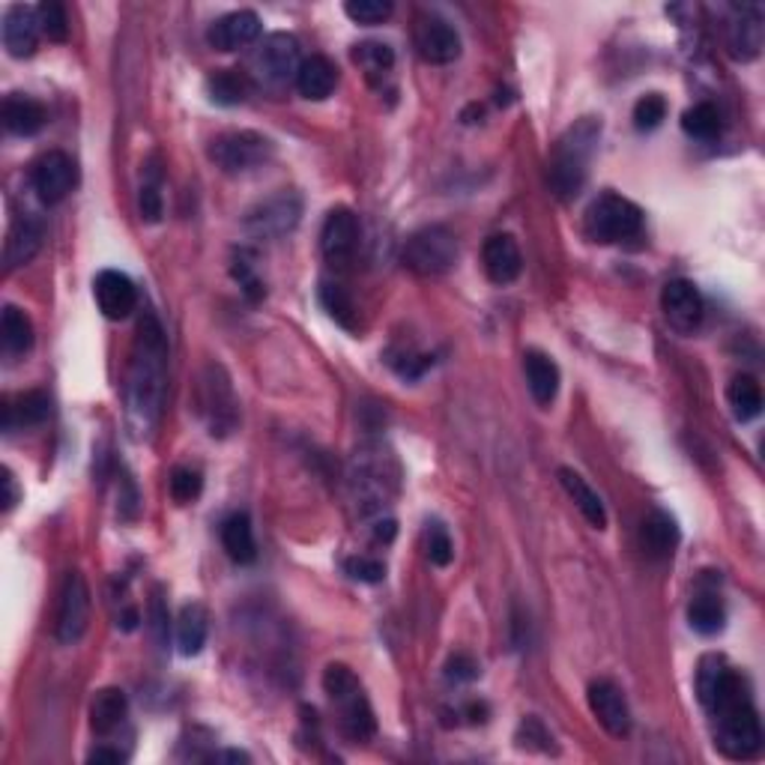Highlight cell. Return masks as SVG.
I'll list each match as a JSON object with an SVG mask.
<instances>
[{"mask_svg": "<svg viewBox=\"0 0 765 765\" xmlns=\"http://www.w3.org/2000/svg\"><path fill=\"white\" fill-rule=\"evenodd\" d=\"M149 619H153V634H156V640L165 643V640H168V610H165L162 596H153V601H149Z\"/></svg>", "mask_w": 765, "mask_h": 765, "instance_id": "c3c4849f", "label": "cell"}, {"mask_svg": "<svg viewBox=\"0 0 765 765\" xmlns=\"http://www.w3.org/2000/svg\"><path fill=\"white\" fill-rule=\"evenodd\" d=\"M589 709L596 714V721L605 727L607 733L617 735V739H625L631 733V709H628L625 694L619 685H613L610 679H598L589 685Z\"/></svg>", "mask_w": 765, "mask_h": 765, "instance_id": "9a60e30c", "label": "cell"}, {"mask_svg": "<svg viewBox=\"0 0 765 765\" xmlns=\"http://www.w3.org/2000/svg\"><path fill=\"white\" fill-rule=\"evenodd\" d=\"M640 542H643V551L648 556L667 559L676 551V544H679V526H676V521L669 518L667 511H652L646 521H643Z\"/></svg>", "mask_w": 765, "mask_h": 765, "instance_id": "1f68e13d", "label": "cell"}, {"mask_svg": "<svg viewBox=\"0 0 765 765\" xmlns=\"http://www.w3.org/2000/svg\"><path fill=\"white\" fill-rule=\"evenodd\" d=\"M276 156L273 141L264 138L260 132H224L210 144V159L215 168L224 174H248V170L264 168L266 162Z\"/></svg>", "mask_w": 765, "mask_h": 765, "instance_id": "52a82bcc", "label": "cell"}, {"mask_svg": "<svg viewBox=\"0 0 765 765\" xmlns=\"http://www.w3.org/2000/svg\"><path fill=\"white\" fill-rule=\"evenodd\" d=\"M207 93L213 99L215 106L234 108L243 106L248 93H252V78L240 69H215L210 78H207Z\"/></svg>", "mask_w": 765, "mask_h": 765, "instance_id": "d6a6232c", "label": "cell"}, {"mask_svg": "<svg viewBox=\"0 0 765 765\" xmlns=\"http://www.w3.org/2000/svg\"><path fill=\"white\" fill-rule=\"evenodd\" d=\"M198 410H201L203 422L210 428L213 436L231 434L240 422V404H236L234 386L228 380L222 365H210L201 377V389H198Z\"/></svg>", "mask_w": 765, "mask_h": 765, "instance_id": "ba28073f", "label": "cell"}, {"mask_svg": "<svg viewBox=\"0 0 765 765\" xmlns=\"http://www.w3.org/2000/svg\"><path fill=\"white\" fill-rule=\"evenodd\" d=\"M640 228H643V213L637 203L613 191L589 203L584 219V231L592 243H622L637 236Z\"/></svg>", "mask_w": 765, "mask_h": 765, "instance_id": "5b68a950", "label": "cell"}, {"mask_svg": "<svg viewBox=\"0 0 765 765\" xmlns=\"http://www.w3.org/2000/svg\"><path fill=\"white\" fill-rule=\"evenodd\" d=\"M425 553H428V559H431V565H436V568H446V565L452 563V556H455V544H452V539H448L446 526H440V523H428Z\"/></svg>", "mask_w": 765, "mask_h": 765, "instance_id": "ee69618b", "label": "cell"}, {"mask_svg": "<svg viewBox=\"0 0 765 765\" xmlns=\"http://www.w3.org/2000/svg\"><path fill=\"white\" fill-rule=\"evenodd\" d=\"M222 547L240 565H248L257 559L255 530H252V521H248L245 511H236L222 523Z\"/></svg>", "mask_w": 765, "mask_h": 765, "instance_id": "f546056e", "label": "cell"}, {"mask_svg": "<svg viewBox=\"0 0 765 765\" xmlns=\"http://www.w3.org/2000/svg\"><path fill=\"white\" fill-rule=\"evenodd\" d=\"M344 572H347L351 580H359V584H380L382 577H386V568L374 556H351L344 563Z\"/></svg>", "mask_w": 765, "mask_h": 765, "instance_id": "f6af8a7d", "label": "cell"}, {"mask_svg": "<svg viewBox=\"0 0 765 765\" xmlns=\"http://www.w3.org/2000/svg\"><path fill=\"white\" fill-rule=\"evenodd\" d=\"M0 485H3V511H12L15 509V502H19V485H15V476H12L10 469H3V478H0Z\"/></svg>", "mask_w": 765, "mask_h": 765, "instance_id": "681fc988", "label": "cell"}, {"mask_svg": "<svg viewBox=\"0 0 765 765\" xmlns=\"http://www.w3.org/2000/svg\"><path fill=\"white\" fill-rule=\"evenodd\" d=\"M87 760H90V763H123L126 756L120 754V751H111V747H96Z\"/></svg>", "mask_w": 765, "mask_h": 765, "instance_id": "f907efd6", "label": "cell"}, {"mask_svg": "<svg viewBox=\"0 0 765 765\" xmlns=\"http://www.w3.org/2000/svg\"><path fill=\"white\" fill-rule=\"evenodd\" d=\"M168 490H170V500L177 502V506H189V502H195L198 497H201V490H203L201 473L191 467H177L174 473H170Z\"/></svg>", "mask_w": 765, "mask_h": 765, "instance_id": "ab89813d", "label": "cell"}, {"mask_svg": "<svg viewBox=\"0 0 765 765\" xmlns=\"http://www.w3.org/2000/svg\"><path fill=\"white\" fill-rule=\"evenodd\" d=\"M744 691L742 676L735 673L727 658L721 655H706L700 661V669H697V697H700L702 709L712 714L721 702H727L730 697Z\"/></svg>", "mask_w": 765, "mask_h": 765, "instance_id": "4fadbf2b", "label": "cell"}, {"mask_svg": "<svg viewBox=\"0 0 765 765\" xmlns=\"http://www.w3.org/2000/svg\"><path fill=\"white\" fill-rule=\"evenodd\" d=\"M93 297L108 320H126L138 309V287L118 269H102L93 281Z\"/></svg>", "mask_w": 765, "mask_h": 765, "instance_id": "2e32d148", "label": "cell"}, {"mask_svg": "<svg viewBox=\"0 0 765 765\" xmlns=\"http://www.w3.org/2000/svg\"><path fill=\"white\" fill-rule=\"evenodd\" d=\"M664 120H667V99L661 93L640 96L637 106H634V126H637L640 132H652V129H658Z\"/></svg>", "mask_w": 765, "mask_h": 765, "instance_id": "b9f144b4", "label": "cell"}, {"mask_svg": "<svg viewBox=\"0 0 765 765\" xmlns=\"http://www.w3.org/2000/svg\"><path fill=\"white\" fill-rule=\"evenodd\" d=\"M598 141H601V120L596 118L577 120L563 138L556 141L551 162H547V182L559 201H572L580 195Z\"/></svg>", "mask_w": 765, "mask_h": 765, "instance_id": "7a4b0ae2", "label": "cell"}, {"mask_svg": "<svg viewBox=\"0 0 765 765\" xmlns=\"http://www.w3.org/2000/svg\"><path fill=\"white\" fill-rule=\"evenodd\" d=\"M43 248V224L33 219H19L12 224L7 234V245H3V264L7 273L19 269V266L31 264L36 252Z\"/></svg>", "mask_w": 765, "mask_h": 765, "instance_id": "d4e9b609", "label": "cell"}, {"mask_svg": "<svg viewBox=\"0 0 765 765\" xmlns=\"http://www.w3.org/2000/svg\"><path fill=\"white\" fill-rule=\"evenodd\" d=\"M45 108L33 96L10 93L3 99V126L19 138H31L45 126Z\"/></svg>", "mask_w": 765, "mask_h": 765, "instance_id": "603a6c76", "label": "cell"}, {"mask_svg": "<svg viewBox=\"0 0 765 765\" xmlns=\"http://www.w3.org/2000/svg\"><path fill=\"white\" fill-rule=\"evenodd\" d=\"M257 36H260V15L252 10L228 12L207 31V40L219 52H236L243 45L255 43Z\"/></svg>", "mask_w": 765, "mask_h": 765, "instance_id": "44dd1931", "label": "cell"}, {"mask_svg": "<svg viewBox=\"0 0 765 765\" xmlns=\"http://www.w3.org/2000/svg\"><path fill=\"white\" fill-rule=\"evenodd\" d=\"M213 760H228V763H248V754H240V751H224V754H215Z\"/></svg>", "mask_w": 765, "mask_h": 765, "instance_id": "816d5d0a", "label": "cell"}, {"mask_svg": "<svg viewBox=\"0 0 765 765\" xmlns=\"http://www.w3.org/2000/svg\"><path fill=\"white\" fill-rule=\"evenodd\" d=\"M335 85H339V69H335V64H332L330 57L311 54L309 60H302V66H299L297 73V90L306 96V99L320 102V99L332 96Z\"/></svg>", "mask_w": 765, "mask_h": 765, "instance_id": "484cf974", "label": "cell"}, {"mask_svg": "<svg viewBox=\"0 0 765 765\" xmlns=\"http://www.w3.org/2000/svg\"><path fill=\"white\" fill-rule=\"evenodd\" d=\"M87 622H90V589L81 572H69L60 589V605H57V640L64 646H75L85 637Z\"/></svg>", "mask_w": 765, "mask_h": 765, "instance_id": "30bf717a", "label": "cell"}, {"mask_svg": "<svg viewBox=\"0 0 765 765\" xmlns=\"http://www.w3.org/2000/svg\"><path fill=\"white\" fill-rule=\"evenodd\" d=\"M33 191L40 195V201L54 207L60 203L75 189L78 182V170H75V162L66 156L64 149H48L45 156L36 159L31 170Z\"/></svg>", "mask_w": 765, "mask_h": 765, "instance_id": "7c38bea8", "label": "cell"}, {"mask_svg": "<svg viewBox=\"0 0 765 765\" xmlns=\"http://www.w3.org/2000/svg\"><path fill=\"white\" fill-rule=\"evenodd\" d=\"M36 12H40V27H43V33L52 43H66L69 40V19H66L64 3L45 0V3L36 7Z\"/></svg>", "mask_w": 765, "mask_h": 765, "instance_id": "60d3db41", "label": "cell"}, {"mask_svg": "<svg viewBox=\"0 0 765 765\" xmlns=\"http://www.w3.org/2000/svg\"><path fill=\"white\" fill-rule=\"evenodd\" d=\"M727 401H730L735 422H751V419L763 413V389L747 374L733 377V382L727 386Z\"/></svg>", "mask_w": 765, "mask_h": 765, "instance_id": "836d02e7", "label": "cell"}, {"mask_svg": "<svg viewBox=\"0 0 765 765\" xmlns=\"http://www.w3.org/2000/svg\"><path fill=\"white\" fill-rule=\"evenodd\" d=\"M681 129H685V135H691L697 141H712L721 132V118H718L714 106L697 102L681 114Z\"/></svg>", "mask_w": 765, "mask_h": 765, "instance_id": "74e56055", "label": "cell"}, {"mask_svg": "<svg viewBox=\"0 0 765 765\" xmlns=\"http://www.w3.org/2000/svg\"><path fill=\"white\" fill-rule=\"evenodd\" d=\"M727 45L735 60H754L763 48V7L747 3L735 10V19L727 31Z\"/></svg>", "mask_w": 765, "mask_h": 765, "instance_id": "7402d4cb", "label": "cell"}, {"mask_svg": "<svg viewBox=\"0 0 765 765\" xmlns=\"http://www.w3.org/2000/svg\"><path fill=\"white\" fill-rule=\"evenodd\" d=\"M481 266L494 285H511L518 281L523 269V257H521V245L511 234H494L488 236V243L481 248Z\"/></svg>", "mask_w": 765, "mask_h": 765, "instance_id": "ffe728a7", "label": "cell"}, {"mask_svg": "<svg viewBox=\"0 0 765 765\" xmlns=\"http://www.w3.org/2000/svg\"><path fill=\"white\" fill-rule=\"evenodd\" d=\"M299 66H302V60H299V43L297 36H290V33H269L255 54L257 75L273 87L287 85L290 78L297 81Z\"/></svg>", "mask_w": 765, "mask_h": 765, "instance_id": "8fae6325", "label": "cell"}, {"mask_svg": "<svg viewBox=\"0 0 765 765\" xmlns=\"http://www.w3.org/2000/svg\"><path fill=\"white\" fill-rule=\"evenodd\" d=\"M661 311L676 332H694L702 323V297L688 278H673L661 290Z\"/></svg>", "mask_w": 765, "mask_h": 765, "instance_id": "5bb4252c", "label": "cell"}, {"mask_svg": "<svg viewBox=\"0 0 765 765\" xmlns=\"http://www.w3.org/2000/svg\"><path fill=\"white\" fill-rule=\"evenodd\" d=\"M138 207H141V219H144V222H159L162 219V195L153 182L141 186Z\"/></svg>", "mask_w": 765, "mask_h": 765, "instance_id": "7dc6e473", "label": "cell"}, {"mask_svg": "<svg viewBox=\"0 0 765 765\" xmlns=\"http://www.w3.org/2000/svg\"><path fill=\"white\" fill-rule=\"evenodd\" d=\"M165 377H168V341L159 320L147 314L138 326L126 386L129 413L141 428H149L159 419Z\"/></svg>", "mask_w": 765, "mask_h": 765, "instance_id": "6da1fadb", "label": "cell"}, {"mask_svg": "<svg viewBox=\"0 0 765 765\" xmlns=\"http://www.w3.org/2000/svg\"><path fill=\"white\" fill-rule=\"evenodd\" d=\"M323 691L332 700V706L339 709L341 733L347 735L351 742H365L372 739L374 730H377V721H374L372 702L362 691L359 679L351 667L344 664H330L323 669Z\"/></svg>", "mask_w": 765, "mask_h": 765, "instance_id": "277c9868", "label": "cell"}, {"mask_svg": "<svg viewBox=\"0 0 765 765\" xmlns=\"http://www.w3.org/2000/svg\"><path fill=\"white\" fill-rule=\"evenodd\" d=\"M523 374H526V386H530L535 404L551 407L556 392H559V365L547 353L530 351L523 356Z\"/></svg>", "mask_w": 765, "mask_h": 765, "instance_id": "cb8c5ba5", "label": "cell"}, {"mask_svg": "<svg viewBox=\"0 0 765 765\" xmlns=\"http://www.w3.org/2000/svg\"><path fill=\"white\" fill-rule=\"evenodd\" d=\"M359 245V222L347 207H335L320 231V252L330 264H347Z\"/></svg>", "mask_w": 765, "mask_h": 765, "instance_id": "e0dca14e", "label": "cell"}, {"mask_svg": "<svg viewBox=\"0 0 765 765\" xmlns=\"http://www.w3.org/2000/svg\"><path fill=\"white\" fill-rule=\"evenodd\" d=\"M48 415H52V398L40 389H33V392L19 395L3 404V431L10 434L15 428L43 425Z\"/></svg>", "mask_w": 765, "mask_h": 765, "instance_id": "4316f807", "label": "cell"}, {"mask_svg": "<svg viewBox=\"0 0 765 765\" xmlns=\"http://www.w3.org/2000/svg\"><path fill=\"white\" fill-rule=\"evenodd\" d=\"M415 48H419L425 64H455L461 57V36H457L452 24L431 15V19H422L419 27H415Z\"/></svg>", "mask_w": 765, "mask_h": 765, "instance_id": "d6986e66", "label": "cell"}, {"mask_svg": "<svg viewBox=\"0 0 765 765\" xmlns=\"http://www.w3.org/2000/svg\"><path fill=\"white\" fill-rule=\"evenodd\" d=\"M207 631H210L207 607L198 605V601L182 607L180 619H177V646H180V655H186V658L201 655L203 643H207Z\"/></svg>", "mask_w": 765, "mask_h": 765, "instance_id": "4dcf8cb0", "label": "cell"}, {"mask_svg": "<svg viewBox=\"0 0 765 765\" xmlns=\"http://www.w3.org/2000/svg\"><path fill=\"white\" fill-rule=\"evenodd\" d=\"M446 676L452 681H473L478 676V664L467 652H457L446 664Z\"/></svg>", "mask_w": 765, "mask_h": 765, "instance_id": "bcb514c9", "label": "cell"}, {"mask_svg": "<svg viewBox=\"0 0 765 765\" xmlns=\"http://www.w3.org/2000/svg\"><path fill=\"white\" fill-rule=\"evenodd\" d=\"M0 341H3V353L7 356H22L33 347V323L22 309L7 306L3 318H0Z\"/></svg>", "mask_w": 765, "mask_h": 765, "instance_id": "e575fe53", "label": "cell"}, {"mask_svg": "<svg viewBox=\"0 0 765 765\" xmlns=\"http://www.w3.org/2000/svg\"><path fill=\"white\" fill-rule=\"evenodd\" d=\"M129 714L126 694L120 688H102L90 702V727L96 735L118 733Z\"/></svg>", "mask_w": 765, "mask_h": 765, "instance_id": "83f0119b", "label": "cell"}, {"mask_svg": "<svg viewBox=\"0 0 765 765\" xmlns=\"http://www.w3.org/2000/svg\"><path fill=\"white\" fill-rule=\"evenodd\" d=\"M688 622L697 634L702 637H714L721 634L723 622H727V610H723V601L714 592H700L694 598L691 607H688Z\"/></svg>", "mask_w": 765, "mask_h": 765, "instance_id": "d590c367", "label": "cell"}, {"mask_svg": "<svg viewBox=\"0 0 765 765\" xmlns=\"http://www.w3.org/2000/svg\"><path fill=\"white\" fill-rule=\"evenodd\" d=\"M40 12L27 7V3H12L7 15H3V48L10 52V57L24 60L36 52L40 45Z\"/></svg>", "mask_w": 765, "mask_h": 765, "instance_id": "ac0fdd59", "label": "cell"}, {"mask_svg": "<svg viewBox=\"0 0 765 765\" xmlns=\"http://www.w3.org/2000/svg\"><path fill=\"white\" fill-rule=\"evenodd\" d=\"M353 64L368 78H382L392 73L395 52L386 43H359L353 48Z\"/></svg>", "mask_w": 765, "mask_h": 765, "instance_id": "8d00e7d4", "label": "cell"}, {"mask_svg": "<svg viewBox=\"0 0 765 765\" xmlns=\"http://www.w3.org/2000/svg\"><path fill=\"white\" fill-rule=\"evenodd\" d=\"M344 12L356 24H382L392 15V3L389 0H347Z\"/></svg>", "mask_w": 765, "mask_h": 765, "instance_id": "7bdbcfd3", "label": "cell"}, {"mask_svg": "<svg viewBox=\"0 0 765 765\" xmlns=\"http://www.w3.org/2000/svg\"><path fill=\"white\" fill-rule=\"evenodd\" d=\"M320 302H323V309L330 311L344 330L356 326V306H353L351 293L344 287L335 285V281H323L320 285Z\"/></svg>", "mask_w": 765, "mask_h": 765, "instance_id": "f35d334b", "label": "cell"}, {"mask_svg": "<svg viewBox=\"0 0 765 765\" xmlns=\"http://www.w3.org/2000/svg\"><path fill=\"white\" fill-rule=\"evenodd\" d=\"M302 219V198L297 191H278L245 213V231L255 240H278L290 234Z\"/></svg>", "mask_w": 765, "mask_h": 765, "instance_id": "9c48e42d", "label": "cell"}, {"mask_svg": "<svg viewBox=\"0 0 765 765\" xmlns=\"http://www.w3.org/2000/svg\"><path fill=\"white\" fill-rule=\"evenodd\" d=\"M559 481H563L565 494L572 497L574 506H577V509H580V514H584L586 521H589V526H596V530H607L605 502H601V497H598L596 490L586 485V478L580 476V473H574V469L563 467L559 469Z\"/></svg>", "mask_w": 765, "mask_h": 765, "instance_id": "f1b7e54d", "label": "cell"}, {"mask_svg": "<svg viewBox=\"0 0 765 765\" xmlns=\"http://www.w3.org/2000/svg\"><path fill=\"white\" fill-rule=\"evenodd\" d=\"M714 744L730 760H754L763 751V727L747 691L735 694L733 700L721 702L712 712Z\"/></svg>", "mask_w": 765, "mask_h": 765, "instance_id": "3957f363", "label": "cell"}, {"mask_svg": "<svg viewBox=\"0 0 765 765\" xmlns=\"http://www.w3.org/2000/svg\"><path fill=\"white\" fill-rule=\"evenodd\" d=\"M457 260V240L443 224H431L415 231L404 245V266L422 278H436L448 273Z\"/></svg>", "mask_w": 765, "mask_h": 765, "instance_id": "8992f818", "label": "cell"}]
</instances>
